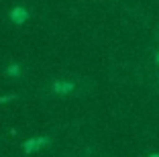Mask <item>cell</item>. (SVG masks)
<instances>
[{
  "label": "cell",
  "mask_w": 159,
  "mask_h": 157,
  "mask_svg": "<svg viewBox=\"0 0 159 157\" xmlns=\"http://www.w3.org/2000/svg\"><path fill=\"white\" fill-rule=\"evenodd\" d=\"M75 88L74 82H61V80H57V82H53V94H59V96H66V94H71Z\"/></svg>",
  "instance_id": "3957f363"
},
{
  "label": "cell",
  "mask_w": 159,
  "mask_h": 157,
  "mask_svg": "<svg viewBox=\"0 0 159 157\" xmlns=\"http://www.w3.org/2000/svg\"><path fill=\"white\" fill-rule=\"evenodd\" d=\"M149 157H159V153H151V155Z\"/></svg>",
  "instance_id": "8992f818"
},
{
  "label": "cell",
  "mask_w": 159,
  "mask_h": 157,
  "mask_svg": "<svg viewBox=\"0 0 159 157\" xmlns=\"http://www.w3.org/2000/svg\"><path fill=\"white\" fill-rule=\"evenodd\" d=\"M8 74H10V76H19V74H20V67H19L16 63H12V65L8 67Z\"/></svg>",
  "instance_id": "277c9868"
},
{
  "label": "cell",
  "mask_w": 159,
  "mask_h": 157,
  "mask_svg": "<svg viewBox=\"0 0 159 157\" xmlns=\"http://www.w3.org/2000/svg\"><path fill=\"white\" fill-rule=\"evenodd\" d=\"M12 98H16V96H4V98H0V102H8V100H12Z\"/></svg>",
  "instance_id": "5b68a950"
},
{
  "label": "cell",
  "mask_w": 159,
  "mask_h": 157,
  "mask_svg": "<svg viewBox=\"0 0 159 157\" xmlns=\"http://www.w3.org/2000/svg\"><path fill=\"white\" fill-rule=\"evenodd\" d=\"M157 63H159V53H157Z\"/></svg>",
  "instance_id": "52a82bcc"
},
{
  "label": "cell",
  "mask_w": 159,
  "mask_h": 157,
  "mask_svg": "<svg viewBox=\"0 0 159 157\" xmlns=\"http://www.w3.org/2000/svg\"><path fill=\"white\" fill-rule=\"evenodd\" d=\"M29 16H31V14H29V10L25 8V6H14V8L10 10V21H12L14 25H23Z\"/></svg>",
  "instance_id": "7a4b0ae2"
},
{
  "label": "cell",
  "mask_w": 159,
  "mask_h": 157,
  "mask_svg": "<svg viewBox=\"0 0 159 157\" xmlns=\"http://www.w3.org/2000/svg\"><path fill=\"white\" fill-rule=\"evenodd\" d=\"M47 145H49V139L47 137H33V139H29V141L23 143V151L25 153H35L39 149L47 147Z\"/></svg>",
  "instance_id": "6da1fadb"
}]
</instances>
